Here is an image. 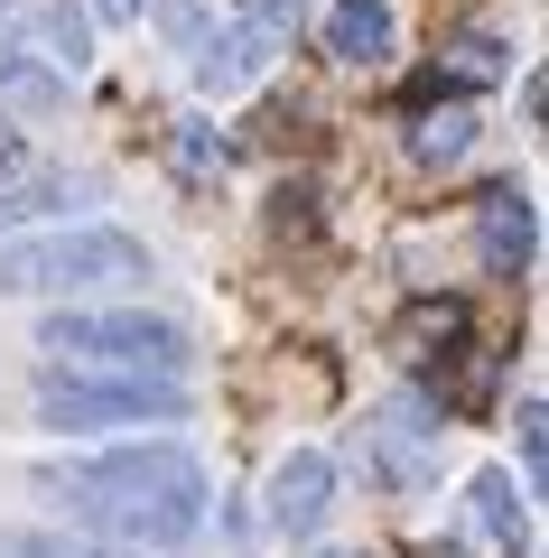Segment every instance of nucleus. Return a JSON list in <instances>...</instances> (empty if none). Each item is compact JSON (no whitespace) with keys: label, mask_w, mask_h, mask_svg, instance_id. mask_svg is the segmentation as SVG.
Masks as SVG:
<instances>
[{"label":"nucleus","mask_w":549,"mask_h":558,"mask_svg":"<svg viewBox=\"0 0 549 558\" xmlns=\"http://www.w3.org/2000/svg\"><path fill=\"white\" fill-rule=\"evenodd\" d=\"M466 531H475V549H485V558H522L530 512H522V484H512L503 465H485V475L466 484Z\"/></svg>","instance_id":"6e6552de"},{"label":"nucleus","mask_w":549,"mask_h":558,"mask_svg":"<svg viewBox=\"0 0 549 558\" xmlns=\"http://www.w3.org/2000/svg\"><path fill=\"white\" fill-rule=\"evenodd\" d=\"M382 465H392V484H419L438 465V428L419 400H392V418H382Z\"/></svg>","instance_id":"f8f14e48"},{"label":"nucleus","mask_w":549,"mask_h":558,"mask_svg":"<svg viewBox=\"0 0 549 558\" xmlns=\"http://www.w3.org/2000/svg\"><path fill=\"white\" fill-rule=\"evenodd\" d=\"M121 279H150V242L121 223H47L0 242V299H84Z\"/></svg>","instance_id":"f03ea898"},{"label":"nucleus","mask_w":549,"mask_h":558,"mask_svg":"<svg viewBox=\"0 0 549 558\" xmlns=\"http://www.w3.org/2000/svg\"><path fill=\"white\" fill-rule=\"evenodd\" d=\"M530 242H540L530 196H522V186H493V196L475 205V260H485L493 279H522L530 270Z\"/></svg>","instance_id":"0eeeda50"},{"label":"nucleus","mask_w":549,"mask_h":558,"mask_svg":"<svg viewBox=\"0 0 549 558\" xmlns=\"http://www.w3.org/2000/svg\"><path fill=\"white\" fill-rule=\"evenodd\" d=\"M456 336H466V317H456V307H447V299H438V307H429V299H419V307H410V317H401V344H410V363H419V344H456Z\"/></svg>","instance_id":"4468645a"},{"label":"nucleus","mask_w":549,"mask_h":558,"mask_svg":"<svg viewBox=\"0 0 549 558\" xmlns=\"http://www.w3.org/2000/svg\"><path fill=\"white\" fill-rule=\"evenodd\" d=\"M466 140H475V112H466V102H438V112H419V121H410V159L456 168V159H466Z\"/></svg>","instance_id":"ddd939ff"},{"label":"nucleus","mask_w":549,"mask_h":558,"mask_svg":"<svg viewBox=\"0 0 549 558\" xmlns=\"http://www.w3.org/2000/svg\"><path fill=\"white\" fill-rule=\"evenodd\" d=\"M38 418L57 438H94V428H158L187 418V381H131V373H47Z\"/></svg>","instance_id":"20e7f679"},{"label":"nucleus","mask_w":549,"mask_h":558,"mask_svg":"<svg viewBox=\"0 0 549 558\" xmlns=\"http://www.w3.org/2000/svg\"><path fill=\"white\" fill-rule=\"evenodd\" d=\"M317 47H326L335 65H382L392 57V0H335L326 28H317Z\"/></svg>","instance_id":"9b49d317"},{"label":"nucleus","mask_w":549,"mask_h":558,"mask_svg":"<svg viewBox=\"0 0 549 558\" xmlns=\"http://www.w3.org/2000/svg\"><path fill=\"white\" fill-rule=\"evenodd\" d=\"M10 28H20V38L38 47V57H28V65H38V75H57V84L94 65V28H84V10H65V0H47V10H38V0H28V10H20V20H10Z\"/></svg>","instance_id":"1a4fd4ad"},{"label":"nucleus","mask_w":549,"mask_h":558,"mask_svg":"<svg viewBox=\"0 0 549 558\" xmlns=\"http://www.w3.org/2000/svg\"><path fill=\"white\" fill-rule=\"evenodd\" d=\"M140 10H150V0H94V20H112V28H131Z\"/></svg>","instance_id":"a211bd4d"},{"label":"nucleus","mask_w":549,"mask_h":558,"mask_svg":"<svg viewBox=\"0 0 549 558\" xmlns=\"http://www.w3.org/2000/svg\"><path fill=\"white\" fill-rule=\"evenodd\" d=\"M298 10H308V0H234V28L187 47V57H196V94H242L271 57H289Z\"/></svg>","instance_id":"39448f33"},{"label":"nucleus","mask_w":549,"mask_h":558,"mask_svg":"<svg viewBox=\"0 0 549 558\" xmlns=\"http://www.w3.org/2000/svg\"><path fill=\"white\" fill-rule=\"evenodd\" d=\"M94 196V178H75V168H38V159H0V233L28 215H47V205H84Z\"/></svg>","instance_id":"9d476101"},{"label":"nucleus","mask_w":549,"mask_h":558,"mask_svg":"<svg viewBox=\"0 0 549 558\" xmlns=\"http://www.w3.org/2000/svg\"><path fill=\"white\" fill-rule=\"evenodd\" d=\"M335 512V457H317V447H289V457L271 465V531L279 539H317Z\"/></svg>","instance_id":"423d86ee"},{"label":"nucleus","mask_w":549,"mask_h":558,"mask_svg":"<svg viewBox=\"0 0 549 558\" xmlns=\"http://www.w3.org/2000/svg\"><path fill=\"white\" fill-rule=\"evenodd\" d=\"M38 354H65L84 373H131V381H177L187 373V326L140 317V307H57L38 326Z\"/></svg>","instance_id":"7ed1b4c3"},{"label":"nucleus","mask_w":549,"mask_h":558,"mask_svg":"<svg viewBox=\"0 0 549 558\" xmlns=\"http://www.w3.org/2000/svg\"><path fill=\"white\" fill-rule=\"evenodd\" d=\"M0 558H94V539H57V531H0Z\"/></svg>","instance_id":"dca6fc26"},{"label":"nucleus","mask_w":549,"mask_h":558,"mask_svg":"<svg viewBox=\"0 0 549 558\" xmlns=\"http://www.w3.org/2000/svg\"><path fill=\"white\" fill-rule=\"evenodd\" d=\"M0 159H28V149H20V131H10V112H0Z\"/></svg>","instance_id":"6ab92c4d"},{"label":"nucleus","mask_w":549,"mask_h":558,"mask_svg":"<svg viewBox=\"0 0 549 558\" xmlns=\"http://www.w3.org/2000/svg\"><path fill=\"white\" fill-rule=\"evenodd\" d=\"M38 502L112 531L121 549H177L205 521V465L187 447H112L84 465H38Z\"/></svg>","instance_id":"f257e3e1"},{"label":"nucleus","mask_w":549,"mask_h":558,"mask_svg":"<svg viewBox=\"0 0 549 558\" xmlns=\"http://www.w3.org/2000/svg\"><path fill=\"white\" fill-rule=\"evenodd\" d=\"M94 558H150V549H94Z\"/></svg>","instance_id":"412c9836"},{"label":"nucleus","mask_w":549,"mask_h":558,"mask_svg":"<svg viewBox=\"0 0 549 558\" xmlns=\"http://www.w3.org/2000/svg\"><path fill=\"white\" fill-rule=\"evenodd\" d=\"M47 94H57V75H38L20 47L0 38V102H47Z\"/></svg>","instance_id":"2eb2a0df"},{"label":"nucleus","mask_w":549,"mask_h":558,"mask_svg":"<svg viewBox=\"0 0 549 558\" xmlns=\"http://www.w3.org/2000/svg\"><path fill=\"white\" fill-rule=\"evenodd\" d=\"M447 75H456V84H475V75H503V47H493V38H466V47L447 57Z\"/></svg>","instance_id":"f3484780"},{"label":"nucleus","mask_w":549,"mask_h":558,"mask_svg":"<svg viewBox=\"0 0 549 558\" xmlns=\"http://www.w3.org/2000/svg\"><path fill=\"white\" fill-rule=\"evenodd\" d=\"M20 10H28V0H0V28H10V20H20Z\"/></svg>","instance_id":"aec40b11"}]
</instances>
